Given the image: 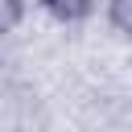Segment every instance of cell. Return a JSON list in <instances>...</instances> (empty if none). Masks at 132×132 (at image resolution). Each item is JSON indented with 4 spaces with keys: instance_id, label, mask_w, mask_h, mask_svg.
Segmentation results:
<instances>
[{
    "instance_id": "7a4b0ae2",
    "label": "cell",
    "mask_w": 132,
    "mask_h": 132,
    "mask_svg": "<svg viewBox=\"0 0 132 132\" xmlns=\"http://www.w3.org/2000/svg\"><path fill=\"white\" fill-rule=\"evenodd\" d=\"M107 21H111L116 33L132 37V0H111V4H107Z\"/></svg>"
},
{
    "instance_id": "6da1fadb",
    "label": "cell",
    "mask_w": 132,
    "mask_h": 132,
    "mask_svg": "<svg viewBox=\"0 0 132 132\" xmlns=\"http://www.w3.org/2000/svg\"><path fill=\"white\" fill-rule=\"evenodd\" d=\"M41 4H45V12L58 16L62 25H74V21H82V16L91 12V0H41Z\"/></svg>"
},
{
    "instance_id": "3957f363",
    "label": "cell",
    "mask_w": 132,
    "mask_h": 132,
    "mask_svg": "<svg viewBox=\"0 0 132 132\" xmlns=\"http://www.w3.org/2000/svg\"><path fill=\"white\" fill-rule=\"evenodd\" d=\"M25 21V0H0V37Z\"/></svg>"
}]
</instances>
